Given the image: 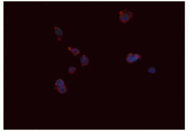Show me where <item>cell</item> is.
Listing matches in <instances>:
<instances>
[{
    "mask_svg": "<svg viewBox=\"0 0 189 131\" xmlns=\"http://www.w3.org/2000/svg\"><path fill=\"white\" fill-rule=\"evenodd\" d=\"M119 19L120 22L124 24L128 23L133 16V13L132 12L126 9L120 10L119 12Z\"/></svg>",
    "mask_w": 189,
    "mask_h": 131,
    "instance_id": "1",
    "label": "cell"
},
{
    "mask_svg": "<svg viewBox=\"0 0 189 131\" xmlns=\"http://www.w3.org/2000/svg\"><path fill=\"white\" fill-rule=\"evenodd\" d=\"M54 30L55 32V34L57 37L58 41H60L62 40V38L63 36V31L61 29H60L59 27L54 26Z\"/></svg>",
    "mask_w": 189,
    "mask_h": 131,
    "instance_id": "2",
    "label": "cell"
},
{
    "mask_svg": "<svg viewBox=\"0 0 189 131\" xmlns=\"http://www.w3.org/2000/svg\"><path fill=\"white\" fill-rule=\"evenodd\" d=\"M80 63H81V66L84 67L86 66L89 63V59L88 56L86 55H83L80 58Z\"/></svg>",
    "mask_w": 189,
    "mask_h": 131,
    "instance_id": "3",
    "label": "cell"
},
{
    "mask_svg": "<svg viewBox=\"0 0 189 131\" xmlns=\"http://www.w3.org/2000/svg\"><path fill=\"white\" fill-rule=\"evenodd\" d=\"M55 89L58 92H59L61 94H64L67 92L68 91V89H67L66 86L65 85H64V86H60V87H55Z\"/></svg>",
    "mask_w": 189,
    "mask_h": 131,
    "instance_id": "4",
    "label": "cell"
},
{
    "mask_svg": "<svg viewBox=\"0 0 189 131\" xmlns=\"http://www.w3.org/2000/svg\"><path fill=\"white\" fill-rule=\"evenodd\" d=\"M68 50H70L72 53H73V55L74 56L78 55L80 53V50L76 48H72L70 46H68Z\"/></svg>",
    "mask_w": 189,
    "mask_h": 131,
    "instance_id": "5",
    "label": "cell"
},
{
    "mask_svg": "<svg viewBox=\"0 0 189 131\" xmlns=\"http://www.w3.org/2000/svg\"><path fill=\"white\" fill-rule=\"evenodd\" d=\"M133 56H134V53H133L132 52L129 53L128 54V55L126 56V61L128 63L132 64V63H134Z\"/></svg>",
    "mask_w": 189,
    "mask_h": 131,
    "instance_id": "6",
    "label": "cell"
},
{
    "mask_svg": "<svg viewBox=\"0 0 189 131\" xmlns=\"http://www.w3.org/2000/svg\"><path fill=\"white\" fill-rule=\"evenodd\" d=\"M55 85L56 87H60V86H64L65 85V82L62 80L61 78L58 79L55 82Z\"/></svg>",
    "mask_w": 189,
    "mask_h": 131,
    "instance_id": "7",
    "label": "cell"
},
{
    "mask_svg": "<svg viewBox=\"0 0 189 131\" xmlns=\"http://www.w3.org/2000/svg\"><path fill=\"white\" fill-rule=\"evenodd\" d=\"M141 55L139 53H134V56H133V61L134 62H136V61L139 60L141 59Z\"/></svg>",
    "mask_w": 189,
    "mask_h": 131,
    "instance_id": "8",
    "label": "cell"
},
{
    "mask_svg": "<svg viewBox=\"0 0 189 131\" xmlns=\"http://www.w3.org/2000/svg\"><path fill=\"white\" fill-rule=\"evenodd\" d=\"M76 70H77V69H76V67H73V66H71V67H69L68 68V72L69 74H73V73L76 71Z\"/></svg>",
    "mask_w": 189,
    "mask_h": 131,
    "instance_id": "9",
    "label": "cell"
},
{
    "mask_svg": "<svg viewBox=\"0 0 189 131\" xmlns=\"http://www.w3.org/2000/svg\"><path fill=\"white\" fill-rule=\"evenodd\" d=\"M148 72L150 74H155L156 73V69L155 67L151 66L148 69Z\"/></svg>",
    "mask_w": 189,
    "mask_h": 131,
    "instance_id": "10",
    "label": "cell"
}]
</instances>
